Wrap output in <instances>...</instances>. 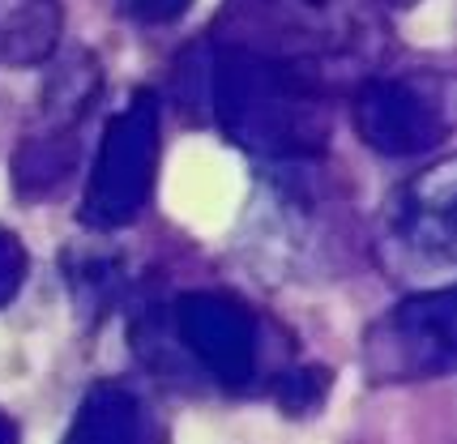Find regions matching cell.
<instances>
[{
	"mask_svg": "<svg viewBox=\"0 0 457 444\" xmlns=\"http://www.w3.org/2000/svg\"><path fill=\"white\" fill-rule=\"evenodd\" d=\"M205 90L219 128L253 159L299 162L317 159L329 145L334 111L325 86L299 64L239 43H219Z\"/></svg>",
	"mask_w": 457,
	"mask_h": 444,
	"instance_id": "cell-1",
	"label": "cell"
},
{
	"mask_svg": "<svg viewBox=\"0 0 457 444\" xmlns=\"http://www.w3.org/2000/svg\"><path fill=\"white\" fill-rule=\"evenodd\" d=\"M159 171V103L150 90H137L129 107L107 124L86 180L78 218L90 231H120L137 218Z\"/></svg>",
	"mask_w": 457,
	"mask_h": 444,
	"instance_id": "cell-2",
	"label": "cell"
},
{
	"mask_svg": "<svg viewBox=\"0 0 457 444\" xmlns=\"http://www.w3.org/2000/svg\"><path fill=\"white\" fill-rule=\"evenodd\" d=\"M457 300L449 286L406 295L363 338V367L377 384H415L453 372Z\"/></svg>",
	"mask_w": 457,
	"mask_h": 444,
	"instance_id": "cell-3",
	"label": "cell"
},
{
	"mask_svg": "<svg viewBox=\"0 0 457 444\" xmlns=\"http://www.w3.org/2000/svg\"><path fill=\"white\" fill-rule=\"evenodd\" d=\"M355 133L385 159H423L449 142V95L432 78H372L355 90Z\"/></svg>",
	"mask_w": 457,
	"mask_h": 444,
	"instance_id": "cell-4",
	"label": "cell"
},
{
	"mask_svg": "<svg viewBox=\"0 0 457 444\" xmlns=\"http://www.w3.org/2000/svg\"><path fill=\"white\" fill-rule=\"evenodd\" d=\"M171 329L193 364L222 389H248L261 364L257 317L231 291H184L171 308Z\"/></svg>",
	"mask_w": 457,
	"mask_h": 444,
	"instance_id": "cell-5",
	"label": "cell"
},
{
	"mask_svg": "<svg viewBox=\"0 0 457 444\" xmlns=\"http://www.w3.org/2000/svg\"><path fill=\"white\" fill-rule=\"evenodd\" d=\"M394 240L415 261H453V167L436 162L402 193L394 210Z\"/></svg>",
	"mask_w": 457,
	"mask_h": 444,
	"instance_id": "cell-6",
	"label": "cell"
},
{
	"mask_svg": "<svg viewBox=\"0 0 457 444\" xmlns=\"http://www.w3.org/2000/svg\"><path fill=\"white\" fill-rule=\"evenodd\" d=\"M159 419L133 384L99 381L81 398L64 444H159Z\"/></svg>",
	"mask_w": 457,
	"mask_h": 444,
	"instance_id": "cell-7",
	"label": "cell"
},
{
	"mask_svg": "<svg viewBox=\"0 0 457 444\" xmlns=\"http://www.w3.org/2000/svg\"><path fill=\"white\" fill-rule=\"evenodd\" d=\"M81 154V142L73 124H52L39 137H26L13 159V180H18L21 197H52L60 184L73 176Z\"/></svg>",
	"mask_w": 457,
	"mask_h": 444,
	"instance_id": "cell-8",
	"label": "cell"
},
{
	"mask_svg": "<svg viewBox=\"0 0 457 444\" xmlns=\"http://www.w3.org/2000/svg\"><path fill=\"white\" fill-rule=\"evenodd\" d=\"M60 4L56 0H26L0 30V56L9 64H39L56 52Z\"/></svg>",
	"mask_w": 457,
	"mask_h": 444,
	"instance_id": "cell-9",
	"label": "cell"
},
{
	"mask_svg": "<svg viewBox=\"0 0 457 444\" xmlns=\"http://www.w3.org/2000/svg\"><path fill=\"white\" fill-rule=\"evenodd\" d=\"M325 384H329V372H320V367H295V372L278 376L274 393H278L282 410L303 415V410H312L317 402H325Z\"/></svg>",
	"mask_w": 457,
	"mask_h": 444,
	"instance_id": "cell-10",
	"label": "cell"
},
{
	"mask_svg": "<svg viewBox=\"0 0 457 444\" xmlns=\"http://www.w3.org/2000/svg\"><path fill=\"white\" fill-rule=\"evenodd\" d=\"M26 269H30V261H26V248H21V240L13 235V231H4V226H0V308H4V303L21 291V283H26Z\"/></svg>",
	"mask_w": 457,
	"mask_h": 444,
	"instance_id": "cell-11",
	"label": "cell"
},
{
	"mask_svg": "<svg viewBox=\"0 0 457 444\" xmlns=\"http://www.w3.org/2000/svg\"><path fill=\"white\" fill-rule=\"evenodd\" d=\"M120 9L141 26H167L193 9V0H120Z\"/></svg>",
	"mask_w": 457,
	"mask_h": 444,
	"instance_id": "cell-12",
	"label": "cell"
},
{
	"mask_svg": "<svg viewBox=\"0 0 457 444\" xmlns=\"http://www.w3.org/2000/svg\"><path fill=\"white\" fill-rule=\"evenodd\" d=\"M0 444H18V423L0 410Z\"/></svg>",
	"mask_w": 457,
	"mask_h": 444,
	"instance_id": "cell-13",
	"label": "cell"
},
{
	"mask_svg": "<svg viewBox=\"0 0 457 444\" xmlns=\"http://www.w3.org/2000/svg\"><path fill=\"white\" fill-rule=\"evenodd\" d=\"M380 4H389V9H411L415 0H380Z\"/></svg>",
	"mask_w": 457,
	"mask_h": 444,
	"instance_id": "cell-14",
	"label": "cell"
}]
</instances>
